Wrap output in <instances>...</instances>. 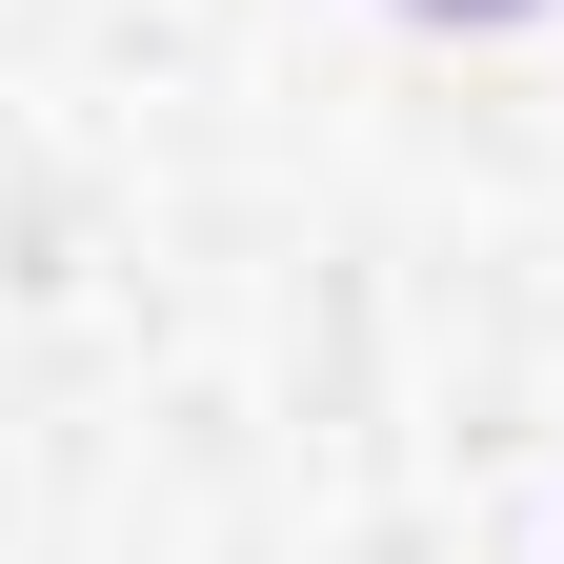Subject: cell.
<instances>
[{
    "mask_svg": "<svg viewBox=\"0 0 564 564\" xmlns=\"http://www.w3.org/2000/svg\"><path fill=\"white\" fill-rule=\"evenodd\" d=\"M423 21H524V0H423Z\"/></svg>",
    "mask_w": 564,
    "mask_h": 564,
    "instance_id": "6da1fadb",
    "label": "cell"
}]
</instances>
